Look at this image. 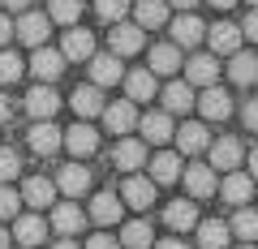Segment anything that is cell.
<instances>
[{"mask_svg":"<svg viewBox=\"0 0 258 249\" xmlns=\"http://www.w3.org/2000/svg\"><path fill=\"white\" fill-rule=\"evenodd\" d=\"M181 69V47L176 43H159V47H151V73H176Z\"/></svg>","mask_w":258,"mask_h":249,"instance_id":"cell-33","label":"cell"},{"mask_svg":"<svg viewBox=\"0 0 258 249\" xmlns=\"http://www.w3.org/2000/svg\"><path fill=\"white\" fill-rule=\"evenodd\" d=\"M125 9H129V0H95V13H99L108 26H116V22H125Z\"/></svg>","mask_w":258,"mask_h":249,"instance_id":"cell-39","label":"cell"},{"mask_svg":"<svg viewBox=\"0 0 258 249\" xmlns=\"http://www.w3.org/2000/svg\"><path fill=\"white\" fill-rule=\"evenodd\" d=\"M5 120H9V99L0 95V125H5Z\"/></svg>","mask_w":258,"mask_h":249,"instance_id":"cell-48","label":"cell"},{"mask_svg":"<svg viewBox=\"0 0 258 249\" xmlns=\"http://www.w3.org/2000/svg\"><path fill=\"white\" fill-rule=\"evenodd\" d=\"M112 163H116L120 172H138V168L147 163V142H138V138H120L116 150H112Z\"/></svg>","mask_w":258,"mask_h":249,"instance_id":"cell-12","label":"cell"},{"mask_svg":"<svg viewBox=\"0 0 258 249\" xmlns=\"http://www.w3.org/2000/svg\"><path fill=\"white\" fill-rule=\"evenodd\" d=\"M142 26L134 22V26H125V22H116L112 26V35H108V47H112V56H134V52H142Z\"/></svg>","mask_w":258,"mask_h":249,"instance_id":"cell-5","label":"cell"},{"mask_svg":"<svg viewBox=\"0 0 258 249\" xmlns=\"http://www.w3.org/2000/svg\"><path fill=\"white\" fill-rule=\"evenodd\" d=\"M120 82H125L129 103H151V99H155V91H159V82H155L151 69H134V73H125Z\"/></svg>","mask_w":258,"mask_h":249,"instance_id":"cell-9","label":"cell"},{"mask_svg":"<svg viewBox=\"0 0 258 249\" xmlns=\"http://www.w3.org/2000/svg\"><path fill=\"white\" fill-rule=\"evenodd\" d=\"M241 35H245V39H254V43H258V9H254V13L245 18V26H241Z\"/></svg>","mask_w":258,"mask_h":249,"instance_id":"cell-44","label":"cell"},{"mask_svg":"<svg viewBox=\"0 0 258 249\" xmlns=\"http://www.w3.org/2000/svg\"><path fill=\"white\" fill-rule=\"evenodd\" d=\"M18 176H22V155L9 150V146H0V185L18 181Z\"/></svg>","mask_w":258,"mask_h":249,"instance_id":"cell-38","label":"cell"},{"mask_svg":"<svg viewBox=\"0 0 258 249\" xmlns=\"http://www.w3.org/2000/svg\"><path fill=\"white\" fill-rule=\"evenodd\" d=\"M43 236H47V219L43 215H18L13 219V240L18 245H26V249H35V245H43Z\"/></svg>","mask_w":258,"mask_h":249,"instance_id":"cell-6","label":"cell"},{"mask_svg":"<svg viewBox=\"0 0 258 249\" xmlns=\"http://www.w3.org/2000/svg\"><path fill=\"white\" fill-rule=\"evenodd\" d=\"M228 228L237 232L241 240H258V211H249V206H237V215H232Z\"/></svg>","mask_w":258,"mask_h":249,"instance_id":"cell-36","label":"cell"},{"mask_svg":"<svg viewBox=\"0 0 258 249\" xmlns=\"http://www.w3.org/2000/svg\"><path fill=\"white\" fill-rule=\"evenodd\" d=\"M30 73H35L39 82H56V77L64 73V52H60V47H35V56H30Z\"/></svg>","mask_w":258,"mask_h":249,"instance_id":"cell-2","label":"cell"},{"mask_svg":"<svg viewBox=\"0 0 258 249\" xmlns=\"http://www.w3.org/2000/svg\"><path fill=\"white\" fill-rule=\"evenodd\" d=\"M125 77V69H120V56L103 52V56H91V82L95 86H112Z\"/></svg>","mask_w":258,"mask_h":249,"instance_id":"cell-24","label":"cell"},{"mask_svg":"<svg viewBox=\"0 0 258 249\" xmlns=\"http://www.w3.org/2000/svg\"><path fill=\"white\" fill-rule=\"evenodd\" d=\"M86 189H91V172H86L82 163H64L60 172H56V194H64V198H82Z\"/></svg>","mask_w":258,"mask_h":249,"instance_id":"cell-7","label":"cell"},{"mask_svg":"<svg viewBox=\"0 0 258 249\" xmlns=\"http://www.w3.org/2000/svg\"><path fill=\"white\" fill-rule=\"evenodd\" d=\"M220 194L228 198L232 206H245L249 194H254V176H245V172H228V181L220 185Z\"/></svg>","mask_w":258,"mask_h":249,"instance_id":"cell-30","label":"cell"},{"mask_svg":"<svg viewBox=\"0 0 258 249\" xmlns=\"http://www.w3.org/2000/svg\"><path fill=\"white\" fill-rule=\"evenodd\" d=\"M86 249H120V240L108 236V232H95V236L86 240Z\"/></svg>","mask_w":258,"mask_h":249,"instance_id":"cell-42","label":"cell"},{"mask_svg":"<svg viewBox=\"0 0 258 249\" xmlns=\"http://www.w3.org/2000/svg\"><path fill=\"white\" fill-rule=\"evenodd\" d=\"M82 223H86V211L74 202V198H69V202H60V206L52 211V228L60 232V236H74V232H82Z\"/></svg>","mask_w":258,"mask_h":249,"instance_id":"cell-18","label":"cell"},{"mask_svg":"<svg viewBox=\"0 0 258 249\" xmlns=\"http://www.w3.org/2000/svg\"><path fill=\"white\" fill-rule=\"evenodd\" d=\"M194 103H198V99H194L189 82H168L164 86V112H172V116H176V112H189Z\"/></svg>","mask_w":258,"mask_h":249,"instance_id":"cell-35","label":"cell"},{"mask_svg":"<svg viewBox=\"0 0 258 249\" xmlns=\"http://www.w3.org/2000/svg\"><path fill=\"white\" fill-rule=\"evenodd\" d=\"M22 202H30L35 211L52 206V202H56V181H43V176H30V181L22 185Z\"/></svg>","mask_w":258,"mask_h":249,"instance_id":"cell-27","label":"cell"},{"mask_svg":"<svg viewBox=\"0 0 258 249\" xmlns=\"http://www.w3.org/2000/svg\"><path fill=\"white\" fill-rule=\"evenodd\" d=\"M22 211V194H13L9 185H0V219H18Z\"/></svg>","mask_w":258,"mask_h":249,"instance_id":"cell-41","label":"cell"},{"mask_svg":"<svg viewBox=\"0 0 258 249\" xmlns=\"http://www.w3.org/2000/svg\"><path fill=\"white\" fill-rule=\"evenodd\" d=\"M78 13H82V0H52V5H47V18L64 22V26H74Z\"/></svg>","mask_w":258,"mask_h":249,"instance_id":"cell-37","label":"cell"},{"mask_svg":"<svg viewBox=\"0 0 258 249\" xmlns=\"http://www.w3.org/2000/svg\"><path fill=\"white\" fill-rule=\"evenodd\" d=\"M207 39H211L215 56H232V52H241V26H232V22H215V26L207 30Z\"/></svg>","mask_w":258,"mask_h":249,"instance_id":"cell-22","label":"cell"},{"mask_svg":"<svg viewBox=\"0 0 258 249\" xmlns=\"http://www.w3.org/2000/svg\"><path fill=\"white\" fill-rule=\"evenodd\" d=\"M185 189H189V198H211L215 194V168L211 163L185 168Z\"/></svg>","mask_w":258,"mask_h":249,"instance_id":"cell-23","label":"cell"},{"mask_svg":"<svg viewBox=\"0 0 258 249\" xmlns=\"http://www.w3.org/2000/svg\"><path fill=\"white\" fill-rule=\"evenodd\" d=\"M103 125H108V133H116V138H125L134 125H138V108L134 103H112V108H103Z\"/></svg>","mask_w":258,"mask_h":249,"instance_id":"cell-15","label":"cell"},{"mask_svg":"<svg viewBox=\"0 0 258 249\" xmlns=\"http://www.w3.org/2000/svg\"><path fill=\"white\" fill-rule=\"evenodd\" d=\"M203 39H207V26L194 18V13H181V18L172 22V43L176 47H198Z\"/></svg>","mask_w":258,"mask_h":249,"instance_id":"cell-19","label":"cell"},{"mask_svg":"<svg viewBox=\"0 0 258 249\" xmlns=\"http://www.w3.org/2000/svg\"><path fill=\"white\" fill-rule=\"evenodd\" d=\"M22 73H26L22 56H13V52H0V82H18Z\"/></svg>","mask_w":258,"mask_h":249,"instance_id":"cell-40","label":"cell"},{"mask_svg":"<svg viewBox=\"0 0 258 249\" xmlns=\"http://www.w3.org/2000/svg\"><path fill=\"white\" fill-rule=\"evenodd\" d=\"M168 5H176V9H194L198 0H168Z\"/></svg>","mask_w":258,"mask_h":249,"instance_id":"cell-51","label":"cell"},{"mask_svg":"<svg viewBox=\"0 0 258 249\" xmlns=\"http://www.w3.org/2000/svg\"><path fill=\"white\" fill-rule=\"evenodd\" d=\"M69 108H74V116L78 120H86V116H103V86H78L74 91V99H69Z\"/></svg>","mask_w":258,"mask_h":249,"instance_id":"cell-11","label":"cell"},{"mask_svg":"<svg viewBox=\"0 0 258 249\" xmlns=\"http://www.w3.org/2000/svg\"><path fill=\"white\" fill-rule=\"evenodd\" d=\"M138 129L147 142H172L176 125H172V112H147V116H138Z\"/></svg>","mask_w":258,"mask_h":249,"instance_id":"cell-13","label":"cell"},{"mask_svg":"<svg viewBox=\"0 0 258 249\" xmlns=\"http://www.w3.org/2000/svg\"><path fill=\"white\" fill-rule=\"evenodd\" d=\"M134 22L142 30H159L168 22V0H138L134 5Z\"/></svg>","mask_w":258,"mask_h":249,"instance_id":"cell-28","label":"cell"},{"mask_svg":"<svg viewBox=\"0 0 258 249\" xmlns=\"http://www.w3.org/2000/svg\"><path fill=\"white\" fill-rule=\"evenodd\" d=\"M26 146H30V150H35V155H39V159H47V155H56V150H60V146H64V133H60V129H56L52 120H39L35 129H30V133H26Z\"/></svg>","mask_w":258,"mask_h":249,"instance_id":"cell-1","label":"cell"},{"mask_svg":"<svg viewBox=\"0 0 258 249\" xmlns=\"http://www.w3.org/2000/svg\"><path fill=\"white\" fill-rule=\"evenodd\" d=\"M237 249H254V240H245V245H237Z\"/></svg>","mask_w":258,"mask_h":249,"instance_id":"cell-54","label":"cell"},{"mask_svg":"<svg viewBox=\"0 0 258 249\" xmlns=\"http://www.w3.org/2000/svg\"><path fill=\"white\" fill-rule=\"evenodd\" d=\"M64 150H74L78 159L95 155V150H99V133H95L86 120H78V125H69V129H64Z\"/></svg>","mask_w":258,"mask_h":249,"instance_id":"cell-8","label":"cell"},{"mask_svg":"<svg viewBox=\"0 0 258 249\" xmlns=\"http://www.w3.org/2000/svg\"><path fill=\"white\" fill-rule=\"evenodd\" d=\"M0 249H9V232L5 228H0Z\"/></svg>","mask_w":258,"mask_h":249,"instance_id":"cell-53","label":"cell"},{"mask_svg":"<svg viewBox=\"0 0 258 249\" xmlns=\"http://www.w3.org/2000/svg\"><path fill=\"white\" fill-rule=\"evenodd\" d=\"M47 30H52V18H47V13H22L18 26H13V35H18L22 43H30V47H43Z\"/></svg>","mask_w":258,"mask_h":249,"instance_id":"cell-3","label":"cell"},{"mask_svg":"<svg viewBox=\"0 0 258 249\" xmlns=\"http://www.w3.org/2000/svg\"><path fill=\"white\" fill-rule=\"evenodd\" d=\"M228 236H232V228L224 219H203V223H198V245H203V249H224Z\"/></svg>","mask_w":258,"mask_h":249,"instance_id":"cell-32","label":"cell"},{"mask_svg":"<svg viewBox=\"0 0 258 249\" xmlns=\"http://www.w3.org/2000/svg\"><path fill=\"white\" fill-rule=\"evenodd\" d=\"M52 249H78V245H74V240H69V236H60V240H56Z\"/></svg>","mask_w":258,"mask_h":249,"instance_id":"cell-50","label":"cell"},{"mask_svg":"<svg viewBox=\"0 0 258 249\" xmlns=\"http://www.w3.org/2000/svg\"><path fill=\"white\" fill-rule=\"evenodd\" d=\"M228 77H232L237 86L258 82V56L245 52V47H241V52H232V56H228Z\"/></svg>","mask_w":258,"mask_h":249,"instance_id":"cell-25","label":"cell"},{"mask_svg":"<svg viewBox=\"0 0 258 249\" xmlns=\"http://www.w3.org/2000/svg\"><path fill=\"white\" fill-rule=\"evenodd\" d=\"M185 77H189L194 86H215V77H220L215 56H194L189 65H185Z\"/></svg>","mask_w":258,"mask_h":249,"instance_id":"cell-34","label":"cell"},{"mask_svg":"<svg viewBox=\"0 0 258 249\" xmlns=\"http://www.w3.org/2000/svg\"><path fill=\"white\" fill-rule=\"evenodd\" d=\"M249 5H254V9H258V0H249Z\"/></svg>","mask_w":258,"mask_h":249,"instance_id":"cell-55","label":"cell"},{"mask_svg":"<svg viewBox=\"0 0 258 249\" xmlns=\"http://www.w3.org/2000/svg\"><path fill=\"white\" fill-rule=\"evenodd\" d=\"M207 155H211V168H215V172H237L241 159H245V146H241L237 138H220L215 146H207Z\"/></svg>","mask_w":258,"mask_h":249,"instance_id":"cell-4","label":"cell"},{"mask_svg":"<svg viewBox=\"0 0 258 249\" xmlns=\"http://www.w3.org/2000/svg\"><path fill=\"white\" fill-rule=\"evenodd\" d=\"M9 35H13V26H9V13H0V47L9 43Z\"/></svg>","mask_w":258,"mask_h":249,"instance_id":"cell-45","label":"cell"},{"mask_svg":"<svg viewBox=\"0 0 258 249\" xmlns=\"http://www.w3.org/2000/svg\"><path fill=\"white\" fill-rule=\"evenodd\" d=\"M120 202L134 206V211H147V206L155 202V181H147V176H129V181L120 185Z\"/></svg>","mask_w":258,"mask_h":249,"instance_id":"cell-10","label":"cell"},{"mask_svg":"<svg viewBox=\"0 0 258 249\" xmlns=\"http://www.w3.org/2000/svg\"><path fill=\"white\" fill-rule=\"evenodd\" d=\"M60 52H64V60H91V56H95V35L82 30V26H69Z\"/></svg>","mask_w":258,"mask_h":249,"instance_id":"cell-17","label":"cell"},{"mask_svg":"<svg viewBox=\"0 0 258 249\" xmlns=\"http://www.w3.org/2000/svg\"><path fill=\"white\" fill-rule=\"evenodd\" d=\"M241 120H245L249 129H254V133H258V99H249V103H245V108H241Z\"/></svg>","mask_w":258,"mask_h":249,"instance_id":"cell-43","label":"cell"},{"mask_svg":"<svg viewBox=\"0 0 258 249\" xmlns=\"http://www.w3.org/2000/svg\"><path fill=\"white\" fill-rule=\"evenodd\" d=\"M120 215H125V202H120V198H112V194H95V202H91V211H86V219L99 223V228H112Z\"/></svg>","mask_w":258,"mask_h":249,"instance_id":"cell-14","label":"cell"},{"mask_svg":"<svg viewBox=\"0 0 258 249\" xmlns=\"http://www.w3.org/2000/svg\"><path fill=\"white\" fill-rule=\"evenodd\" d=\"M120 245H125V249H151V245H155L151 223L147 219H129L125 228H120Z\"/></svg>","mask_w":258,"mask_h":249,"instance_id":"cell-31","label":"cell"},{"mask_svg":"<svg viewBox=\"0 0 258 249\" xmlns=\"http://www.w3.org/2000/svg\"><path fill=\"white\" fill-rule=\"evenodd\" d=\"M56 108H60V95H56L52 86H35V91L26 95V112H30L35 120H52Z\"/></svg>","mask_w":258,"mask_h":249,"instance_id":"cell-20","label":"cell"},{"mask_svg":"<svg viewBox=\"0 0 258 249\" xmlns=\"http://www.w3.org/2000/svg\"><path fill=\"white\" fill-rule=\"evenodd\" d=\"M215 9H232V5H237V0H211Z\"/></svg>","mask_w":258,"mask_h":249,"instance_id":"cell-52","label":"cell"},{"mask_svg":"<svg viewBox=\"0 0 258 249\" xmlns=\"http://www.w3.org/2000/svg\"><path fill=\"white\" fill-rule=\"evenodd\" d=\"M198 112H203L207 120H224V116H232V99H228V91H220V86H207V91L198 95Z\"/></svg>","mask_w":258,"mask_h":249,"instance_id":"cell-21","label":"cell"},{"mask_svg":"<svg viewBox=\"0 0 258 249\" xmlns=\"http://www.w3.org/2000/svg\"><path fill=\"white\" fill-rule=\"evenodd\" d=\"M0 5H5L9 13H26L30 9V0H0Z\"/></svg>","mask_w":258,"mask_h":249,"instance_id":"cell-46","label":"cell"},{"mask_svg":"<svg viewBox=\"0 0 258 249\" xmlns=\"http://www.w3.org/2000/svg\"><path fill=\"white\" fill-rule=\"evenodd\" d=\"M155 249H185V245H181V240H159Z\"/></svg>","mask_w":258,"mask_h":249,"instance_id":"cell-49","label":"cell"},{"mask_svg":"<svg viewBox=\"0 0 258 249\" xmlns=\"http://www.w3.org/2000/svg\"><path fill=\"white\" fill-rule=\"evenodd\" d=\"M249 176H254V181H258V146L249 150Z\"/></svg>","mask_w":258,"mask_h":249,"instance_id":"cell-47","label":"cell"},{"mask_svg":"<svg viewBox=\"0 0 258 249\" xmlns=\"http://www.w3.org/2000/svg\"><path fill=\"white\" fill-rule=\"evenodd\" d=\"M164 223L172 232H189V228H198V206L185 198V202H168L164 206Z\"/></svg>","mask_w":258,"mask_h":249,"instance_id":"cell-26","label":"cell"},{"mask_svg":"<svg viewBox=\"0 0 258 249\" xmlns=\"http://www.w3.org/2000/svg\"><path fill=\"white\" fill-rule=\"evenodd\" d=\"M176 176H181V155H176V150H159V155L151 159V181L155 185H172Z\"/></svg>","mask_w":258,"mask_h":249,"instance_id":"cell-29","label":"cell"},{"mask_svg":"<svg viewBox=\"0 0 258 249\" xmlns=\"http://www.w3.org/2000/svg\"><path fill=\"white\" fill-rule=\"evenodd\" d=\"M172 142H176V150H181V155H198V150L211 146V133H207V125H198V120H194V125H181V129L172 133Z\"/></svg>","mask_w":258,"mask_h":249,"instance_id":"cell-16","label":"cell"}]
</instances>
